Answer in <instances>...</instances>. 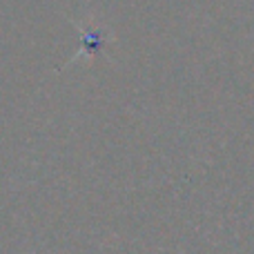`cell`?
<instances>
[{"mask_svg": "<svg viewBox=\"0 0 254 254\" xmlns=\"http://www.w3.org/2000/svg\"><path fill=\"white\" fill-rule=\"evenodd\" d=\"M78 29H80V34H83V49H80L71 61H78V58L85 56V54H87V56H94V54L103 52V47L112 40V34L107 31V27L96 25L92 18L87 20V25L78 22Z\"/></svg>", "mask_w": 254, "mask_h": 254, "instance_id": "cell-1", "label": "cell"}]
</instances>
